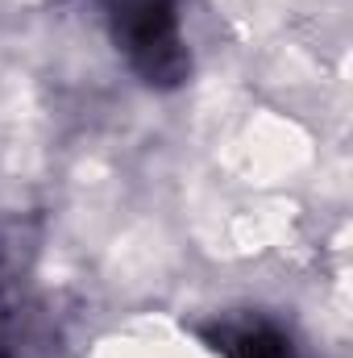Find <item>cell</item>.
<instances>
[{
    "instance_id": "cell-1",
    "label": "cell",
    "mask_w": 353,
    "mask_h": 358,
    "mask_svg": "<svg viewBox=\"0 0 353 358\" xmlns=\"http://www.w3.org/2000/svg\"><path fill=\"white\" fill-rule=\"evenodd\" d=\"M108 13L121 46L129 50V59L150 84H179L187 76L175 0H112Z\"/></svg>"
}]
</instances>
